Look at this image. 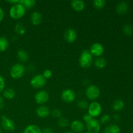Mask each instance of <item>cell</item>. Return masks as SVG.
Instances as JSON below:
<instances>
[{
  "mask_svg": "<svg viewBox=\"0 0 133 133\" xmlns=\"http://www.w3.org/2000/svg\"><path fill=\"white\" fill-rule=\"evenodd\" d=\"M93 63V56L89 50L83 51L79 57V64L82 68H89Z\"/></svg>",
  "mask_w": 133,
  "mask_h": 133,
  "instance_id": "cell-1",
  "label": "cell"
},
{
  "mask_svg": "<svg viewBox=\"0 0 133 133\" xmlns=\"http://www.w3.org/2000/svg\"><path fill=\"white\" fill-rule=\"evenodd\" d=\"M25 14V9L23 7L22 4L19 3V1L18 3L13 5L9 10V15L14 19H21L23 18Z\"/></svg>",
  "mask_w": 133,
  "mask_h": 133,
  "instance_id": "cell-2",
  "label": "cell"
},
{
  "mask_svg": "<svg viewBox=\"0 0 133 133\" xmlns=\"http://www.w3.org/2000/svg\"><path fill=\"white\" fill-rule=\"evenodd\" d=\"M25 72V68L23 64L17 63L13 65L10 70V75L14 79H19L23 76Z\"/></svg>",
  "mask_w": 133,
  "mask_h": 133,
  "instance_id": "cell-3",
  "label": "cell"
},
{
  "mask_svg": "<svg viewBox=\"0 0 133 133\" xmlns=\"http://www.w3.org/2000/svg\"><path fill=\"white\" fill-rule=\"evenodd\" d=\"M85 95L88 99L95 101L100 96L99 88L94 84L88 86L85 90Z\"/></svg>",
  "mask_w": 133,
  "mask_h": 133,
  "instance_id": "cell-4",
  "label": "cell"
},
{
  "mask_svg": "<svg viewBox=\"0 0 133 133\" xmlns=\"http://www.w3.org/2000/svg\"><path fill=\"white\" fill-rule=\"evenodd\" d=\"M102 112V107L101 105L97 101H92L89 104L88 107V114L90 115L92 118H96L99 116Z\"/></svg>",
  "mask_w": 133,
  "mask_h": 133,
  "instance_id": "cell-5",
  "label": "cell"
},
{
  "mask_svg": "<svg viewBox=\"0 0 133 133\" xmlns=\"http://www.w3.org/2000/svg\"><path fill=\"white\" fill-rule=\"evenodd\" d=\"M45 84H46V79L42 75H40V74H38L33 76L30 81V84L31 87L36 89L42 88L45 85Z\"/></svg>",
  "mask_w": 133,
  "mask_h": 133,
  "instance_id": "cell-6",
  "label": "cell"
},
{
  "mask_svg": "<svg viewBox=\"0 0 133 133\" xmlns=\"http://www.w3.org/2000/svg\"><path fill=\"white\" fill-rule=\"evenodd\" d=\"M61 99L62 101L67 103H73L76 99V94L73 90L66 88L61 93Z\"/></svg>",
  "mask_w": 133,
  "mask_h": 133,
  "instance_id": "cell-7",
  "label": "cell"
},
{
  "mask_svg": "<svg viewBox=\"0 0 133 133\" xmlns=\"http://www.w3.org/2000/svg\"><path fill=\"white\" fill-rule=\"evenodd\" d=\"M1 124L3 129L7 132H12L15 129V123L14 121L6 116H3L1 117Z\"/></svg>",
  "mask_w": 133,
  "mask_h": 133,
  "instance_id": "cell-8",
  "label": "cell"
},
{
  "mask_svg": "<svg viewBox=\"0 0 133 133\" xmlns=\"http://www.w3.org/2000/svg\"><path fill=\"white\" fill-rule=\"evenodd\" d=\"M49 99V95L45 90H40L35 94V102L40 105H43L46 103Z\"/></svg>",
  "mask_w": 133,
  "mask_h": 133,
  "instance_id": "cell-9",
  "label": "cell"
},
{
  "mask_svg": "<svg viewBox=\"0 0 133 133\" xmlns=\"http://www.w3.org/2000/svg\"><path fill=\"white\" fill-rule=\"evenodd\" d=\"M87 131L91 133H99L101 130V123L97 119L93 118L88 123H86Z\"/></svg>",
  "mask_w": 133,
  "mask_h": 133,
  "instance_id": "cell-10",
  "label": "cell"
},
{
  "mask_svg": "<svg viewBox=\"0 0 133 133\" xmlns=\"http://www.w3.org/2000/svg\"><path fill=\"white\" fill-rule=\"evenodd\" d=\"M90 52L92 56L96 57H101L104 53V47L100 43H94L92 44L90 49Z\"/></svg>",
  "mask_w": 133,
  "mask_h": 133,
  "instance_id": "cell-11",
  "label": "cell"
},
{
  "mask_svg": "<svg viewBox=\"0 0 133 133\" xmlns=\"http://www.w3.org/2000/svg\"><path fill=\"white\" fill-rule=\"evenodd\" d=\"M64 38L68 43L72 44L76 40L77 38V34L76 31L74 29H68L67 30L65 31L64 34Z\"/></svg>",
  "mask_w": 133,
  "mask_h": 133,
  "instance_id": "cell-12",
  "label": "cell"
},
{
  "mask_svg": "<svg viewBox=\"0 0 133 133\" xmlns=\"http://www.w3.org/2000/svg\"><path fill=\"white\" fill-rule=\"evenodd\" d=\"M70 127H71V129L72 130L73 132L75 133L83 132L85 129V125L83 123V122H82L80 120H78V119L73 121L70 124Z\"/></svg>",
  "mask_w": 133,
  "mask_h": 133,
  "instance_id": "cell-13",
  "label": "cell"
},
{
  "mask_svg": "<svg viewBox=\"0 0 133 133\" xmlns=\"http://www.w3.org/2000/svg\"><path fill=\"white\" fill-rule=\"evenodd\" d=\"M36 113L38 116L40 118H45L50 114V110L49 107L45 105H40L37 108Z\"/></svg>",
  "mask_w": 133,
  "mask_h": 133,
  "instance_id": "cell-14",
  "label": "cell"
},
{
  "mask_svg": "<svg viewBox=\"0 0 133 133\" xmlns=\"http://www.w3.org/2000/svg\"><path fill=\"white\" fill-rule=\"evenodd\" d=\"M43 19L42 14L37 11L33 12L31 16V22L32 25L36 26L39 25L42 23Z\"/></svg>",
  "mask_w": 133,
  "mask_h": 133,
  "instance_id": "cell-15",
  "label": "cell"
},
{
  "mask_svg": "<svg viewBox=\"0 0 133 133\" xmlns=\"http://www.w3.org/2000/svg\"><path fill=\"white\" fill-rule=\"evenodd\" d=\"M72 9L76 12H81L85 8V3L82 0H73L71 2Z\"/></svg>",
  "mask_w": 133,
  "mask_h": 133,
  "instance_id": "cell-16",
  "label": "cell"
},
{
  "mask_svg": "<svg viewBox=\"0 0 133 133\" xmlns=\"http://www.w3.org/2000/svg\"><path fill=\"white\" fill-rule=\"evenodd\" d=\"M128 4L125 1H121V2H119L117 5L116 8V10L117 12L119 14H121V15L126 14L127 12V11H128Z\"/></svg>",
  "mask_w": 133,
  "mask_h": 133,
  "instance_id": "cell-17",
  "label": "cell"
},
{
  "mask_svg": "<svg viewBox=\"0 0 133 133\" xmlns=\"http://www.w3.org/2000/svg\"><path fill=\"white\" fill-rule=\"evenodd\" d=\"M120 128L116 124H110L104 129L103 133H120Z\"/></svg>",
  "mask_w": 133,
  "mask_h": 133,
  "instance_id": "cell-18",
  "label": "cell"
},
{
  "mask_svg": "<svg viewBox=\"0 0 133 133\" xmlns=\"http://www.w3.org/2000/svg\"><path fill=\"white\" fill-rule=\"evenodd\" d=\"M3 96L6 99H13L16 96V92L13 88H6L3 92Z\"/></svg>",
  "mask_w": 133,
  "mask_h": 133,
  "instance_id": "cell-19",
  "label": "cell"
},
{
  "mask_svg": "<svg viewBox=\"0 0 133 133\" xmlns=\"http://www.w3.org/2000/svg\"><path fill=\"white\" fill-rule=\"evenodd\" d=\"M23 133H42V129L36 125H29L25 127Z\"/></svg>",
  "mask_w": 133,
  "mask_h": 133,
  "instance_id": "cell-20",
  "label": "cell"
},
{
  "mask_svg": "<svg viewBox=\"0 0 133 133\" xmlns=\"http://www.w3.org/2000/svg\"><path fill=\"white\" fill-rule=\"evenodd\" d=\"M125 104L124 102L122 101L120 99H118L115 100L112 104V109L114 111L119 112L122 110L124 108Z\"/></svg>",
  "mask_w": 133,
  "mask_h": 133,
  "instance_id": "cell-21",
  "label": "cell"
},
{
  "mask_svg": "<svg viewBox=\"0 0 133 133\" xmlns=\"http://www.w3.org/2000/svg\"><path fill=\"white\" fill-rule=\"evenodd\" d=\"M18 58L23 62H26L29 60V54L24 49H19L17 52Z\"/></svg>",
  "mask_w": 133,
  "mask_h": 133,
  "instance_id": "cell-22",
  "label": "cell"
},
{
  "mask_svg": "<svg viewBox=\"0 0 133 133\" xmlns=\"http://www.w3.org/2000/svg\"><path fill=\"white\" fill-rule=\"evenodd\" d=\"M94 65L97 68L103 69L107 66V61L103 57H97L94 61Z\"/></svg>",
  "mask_w": 133,
  "mask_h": 133,
  "instance_id": "cell-23",
  "label": "cell"
},
{
  "mask_svg": "<svg viewBox=\"0 0 133 133\" xmlns=\"http://www.w3.org/2000/svg\"><path fill=\"white\" fill-rule=\"evenodd\" d=\"M25 27L21 22H18L14 26V31L18 35H23L25 33Z\"/></svg>",
  "mask_w": 133,
  "mask_h": 133,
  "instance_id": "cell-24",
  "label": "cell"
},
{
  "mask_svg": "<svg viewBox=\"0 0 133 133\" xmlns=\"http://www.w3.org/2000/svg\"><path fill=\"white\" fill-rule=\"evenodd\" d=\"M9 45V40L4 36L0 37V52H3L8 49Z\"/></svg>",
  "mask_w": 133,
  "mask_h": 133,
  "instance_id": "cell-25",
  "label": "cell"
},
{
  "mask_svg": "<svg viewBox=\"0 0 133 133\" xmlns=\"http://www.w3.org/2000/svg\"><path fill=\"white\" fill-rule=\"evenodd\" d=\"M19 3L22 4L25 9H31L36 5V1L34 0H22L19 1Z\"/></svg>",
  "mask_w": 133,
  "mask_h": 133,
  "instance_id": "cell-26",
  "label": "cell"
},
{
  "mask_svg": "<svg viewBox=\"0 0 133 133\" xmlns=\"http://www.w3.org/2000/svg\"><path fill=\"white\" fill-rule=\"evenodd\" d=\"M57 123H58V126L61 128H66L69 125L68 119L66 118H64V117L58 118Z\"/></svg>",
  "mask_w": 133,
  "mask_h": 133,
  "instance_id": "cell-27",
  "label": "cell"
},
{
  "mask_svg": "<svg viewBox=\"0 0 133 133\" xmlns=\"http://www.w3.org/2000/svg\"><path fill=\"white\" fill-rule=\"evenodd\" d=\"M123 32L127 36H131L133 33V27L131 25L125 24L123 27Z\"/></svg>",
  "mask_w": 133,
  "mask_h": 133,
  "instance_id": "cell-28",
  "label": "cell"
},
{
  "mask_svg": "<svg viewBox=\"0 0 133 133\" xmlns=\"http://www.w3.org/2000/svg\"><path fill=\"white\" fill-rule=\"evenodd\" d=\"M93 4L96 9H101L105 7L106 5V1L105 0H94Z\"/></svg>",
  "mask_w": 133,
  "mask_h": 133,
  "instance_id": "cell-29",
  "label": "cell"
},
{
  "mask_svg": "<svg viewBox=\"0 0 133 133\" xmlns=\"http://www.w3.org/2000/svg\"><path fill=\"white\" fill-rule=\"evenodd\" d=\"M110 120H111V117H110V116L107 114H105L101 116L99 122L102 125H107L110 122Z\"/></svg>",
  "mask_w": 133,
  "mask_h": 133,
  "instance_id": "cell-30",
  "label": "cell"
},
{
  "mask_svg": "<svg viewBox=\"0 0 133 133\" xmlns=\"http://www.w3.org/2000/svg\"><path fill=\"white\" fill-rule=\"evenodd\" d=\"M88 105L89 104L88 103L87 101L85 100H80V101H78L77 103V106L79 109H83V110H86V109H88Z\"/></svg>",
  "mask_w": 133,
  "mask_h": 133,
  "instance_id": "cell-31",
  "label": "cell"
},
{
  "mask_svg": "<svg viewBox=\"0 0 133 133\" xmlns=\"http://www.w3.org/2000/svg\"><path fill=\"white\" fill-rule=\"evenodd\" d=\"M51 116L54 118H60L62 117V112L58 109H55L52 110Z\"/></svg>",
  "mask_w": 133,
  "mask_h": 133,
  "instance_id": "cell-32",
  "label": "cell"
},
{
  "mask_svg": "<svg viewBox=\"0 0 133 133\" xmlns=\"http://www.w3.org/2000/svg\"><path fill=\"white\" fill-rule=\"evenodd\" d=\"M42 75L47 80V79H50V78L51 77L52 75H53V72H52V71L51 70L47 69V70H45L44 71H43Z\"/></svg>",
  "mask_w": 133,
  "mask_h": 133,
  "instance_id": "cell-33",
  "label": "cell"
},
{
  "mask_svg": "<svg viewBox=\"0 0 133 133\" xmlns=\"http://www.w3.org/2000/svg\"><path fill=\"white\" fill-rule=\"evenodd\" d=\"M5 88V81L2 75H0V93L3 92Z\"/></svg>",
  "mask_w": 133,
  "mask_h": 133,
  "instance_id": "cell-34",
  "label": "cell"
},
{
  "mask_svg": "<svg viewBox=\"0 0 133 133\" xmlns=\"http://www.w3.org/2000/svg\"><path fill=\"white\" fill-rule=\"evenodd\" d=\"M83 120L84 121V122H85L86 123H88V122H89L91 120V119H93V118H92V117L90 115H89L88 113H87V114H84V115L83 116Z\"/></svg>",
  "mask_w": 133,
  "mask_h": 133,
  "instance_id": "cell-35",
  "label": "cell"
},
{
  "mask_svg": "<svg viewBox=\"0 0 133 133\" xmlns=\"http://www.w3.org/2000/svg\"><path fill=\"white\" fill-rule=\"evenodd\" d=\"M42 133H53V131L52 129L46 127V128H44V129L42 130Z\"/></svg>",
  "mask_w": 133,
  "mask_h": 133,
  "instance_id": "cell-36",
  "label": "cell"
},
{
  "mask_svg": "<svg viewBox=\"0 0 133 133\" xmlns=\"http://www.w3.org/2000/svg\"><path fill=\"white\" fill-rule=\"evenodd\" d=\"M4 107H5V101L3 97L0 96V110L3 109Z\"/></svg>",
  "mask_w": 133,
  "mask_h": 133,
  "instance_id": "cell-37",
  "label": "cell"
},
{
  "mask_svg": "<svg viewBox=\"0 0 133 133\" xmlns=\"http://www.w3.org/2000/svg\"><path fill=\"white\" fill-rule=\"evenodd\" d=\"M4 16H5V12H4V10H3L2 8L0 7V22L3 19Z\"/></svg>",
  "mask_w": 133,
  "mask_h": 133,
  "instance_id": "cell-38",
  "label": "cell"
},
{
  "mask_svg": "<svg viewBox=\"0 0 133 133\" xmlns=\"http://www.w3.org/2000/svg\"><path fill=\"white\" fill-rule=\"evenodd\" d=\"M19 1H17V0H12V1H8L7 2L9 3H11L13 5H15V4H17L19 3Z\"/></svg>",
  "mask_w": 133,
  "mask_h": 133,
  "instance_id": "cell-39",
  "label": "cell"
},
{
  "mask_svg": "<svg viewBox=\"0 0 133 133\" xmlns=\"http://www.w3.org/2000/svg\"><path fill=\"white\" fill-rule=\"evenodd\" d=\"M113 118H114V119L116 121H118L119 119V116L118 115V114H115V115H114Z\"/></svg>",
  "mask_w": 133,
  "mask_h": 133,
  "instance_id": "cell-40",
  "label": "cell"
},
{
  "mask_svg": "<svg viewBox=\"0 0 133 133\" xmlns=\"http://www.w3.org/2000/svg\"><path fill=\"white\" fill-rule=\"evenodd\" d=\"M64 133H75V132H73L72 131H66Z\"/></svg>",
  "mask_w": 133,
  "mask_h": 133,
  "instance_id": "cell-41",
  "label": "cell"
},
{
  "mask_svg": "<svg viewBox=\"0 0 133 133\" xmlns=\"http://www.w3.org/2000/svg\"><path fill=\"white\" fill-rule=\"evenodd\" d=\"M84 133H91V132H88V131H87V132H85Z\"/></svg>",
  "mask_w": 133,
  "mask_h": 133,
  "instance_id": "cell-42",
  "label": "cell"
},
{
  "mask_svg": "<svg viewBox=\"0 0 133 133\" xmlns=\"http://www.w3.org/2000/svg\"><path fill=\"white\" fill-rule=\"evenodd\" d=\"M0 133H2V132H1V129H0Z\"/></svg>",
  "mask_w": 133,
  "mask_h": 133,
  "instance_id": "cell-43",
  "label": "cell"
},
{
  "mask_svg": "<svg viewBox=\"0 0 133 133\" xmlns=\"http://www.w3.org/2000/svg\"><path fill=\"white\" fill-rule=\"evenodd\" d=\"M0 118H1V116H0Z\"/></svg>",
  "mask_w": 133,
  "mask_h": 133,
  "instance_id": "cell-44",
  "label": "cell"
},
{
  "mask_svg": "<svg viewBox=\"0 0 133 133\" xmlns=\"http://www.w3.org/2000/svg\"><path fill=\"white\" fill-rule=\"evenodd\" d=\"M131 133H133V132H131Z\"/></svg>",
  "mask_w": 133,
  "mask_h": 133,
  "instance_id": "cell-45",
  "label": "cell"
}]
</instances>
